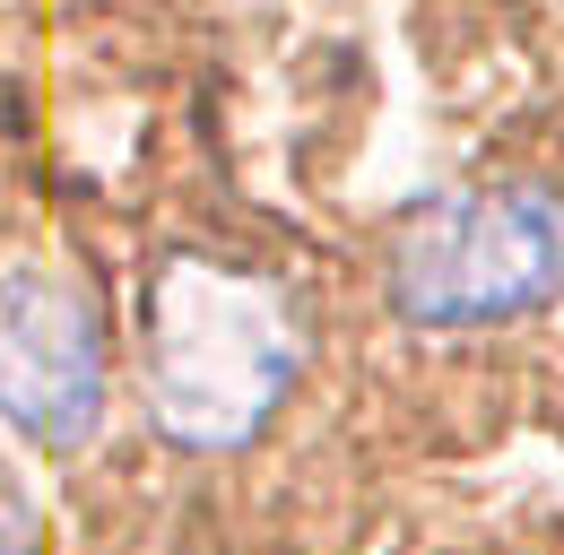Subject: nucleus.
Here are the masks:
<instances>
[{"label": "nucleus", "mask_w": 564, "mask_h": 555, "mask_svg": "<svg viewBox=\"0 0 564 555\" xmlns=\"http://www.w3.org/2000/svg\"><path fill=\"white\" fill-rule=\"evenodd\" d=\"M44 547V530H35V494H26V478L0 460V555H35Z\"/></svg>", "instance_id": "nucleus-4"}, {"label": "nucleus", "mask_w": 564, "mask_h": 555, "mask_svg": "<svg viewBox=\"0 0 564 555\" xmlns=\"http://www.w3.org/2000/svg\"><path fill=\"white\" fill-rule=\"evenodd\" d=\"M304 373V322L279 278L174 252L140 304V400L174 451H243Z\"/></svg>", "instance_id": "nucleus-1"}, {"label": "nucleus", "mask_w": 564, "mask_h": 555, "mask_svg": "<svg viewBox=\"0 0 564 555\" xmlns=\"http://www.w3.org/2000/svg\"><path fill=\"white\" fill-rule=\"evenodd\" d=\"M564 286V208L539 183L452 192L409 217L391 252V304L425 330H478L539 313Z\"/></svg>", "instance_id": "nucleus-2"}, {"label": "nucleus", "mask_w": 564, "mask_h": 555, "mask_svg": "<svg viewBox=\"0 0 564 555\" xmlns=\"http://www.w3.org/2000/svg\"><path fill=\"white\" fill-rule=\"evenodd\" d=\"M113 391L105 364V313L78 278L18 270L0 278V425L26 443H87Z\"/></svg>", "instance_id": "nucleus-3"}]
</instances>
